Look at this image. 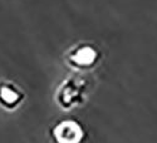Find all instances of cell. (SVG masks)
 Returning a JSON list of instances; mask_svg holds the SVG:
<instances>
[{
    "mask_svg": "<svg viewBox=\"0 0 157 143\" xmlns=\"http://www.w3.org/2000/svg\"><path fill=\"white\" fill-rule=\"evenodd\" d=\"M65 59L75 69H90L98 62L99 53L97 48L90 44H78L68 50Z\"/></svg>",
    "mask_w": 157,
    "mask_h": 143,
    "instance_id": "6da1fadb",
    "label": "cell"
},
{
    "mask_svg": "<svg viewBox=\"0 0 157 143\" xmlns=\"http://www.w3.org/2000/svg\"><path fill=\"white\" fill-rule=\"evenodd\" d=\"M25 98L23 90L13 82H0V107L8 111L17 109Z\"/></svg>",
    "mask_w": 157,
    "mask_h": 143,
    "instance_id": "7a4b0ae2",
    "label": "cell"
},
{
    "mask_svg": "<svg viewBox=\"0 0 157 143\" xmlns=\"http://www.w3.org/2000/svg\"><path fill=\"white\" fill-rule=\"evenodd\" d=\"M53 139L56 143H81L83 139V131L72 121L62 122L54 128Z\"/></svg>",
    "mask_w": 157,
    "mask_h": 143,
    "instance_id": "3957f363",
    "label": "cell"
}]
</instances>
